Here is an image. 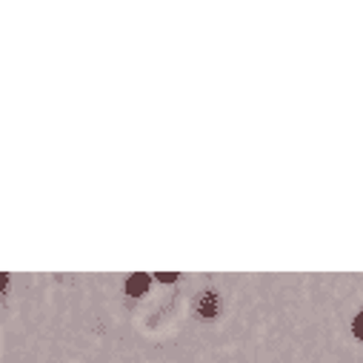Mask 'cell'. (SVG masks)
<instances>
[{
  "mask_svg": "<svg viewBox=\"0 0 363 363\" xmlns=\"http://www.w3.org/2000/svg\"><path fill=\"white\" fill-rule=\"evenodd\" d=\"M146 286H149V275L137 272V275H132V277L126 280V292H129L132 298H137V295H143V292H146Z\"/></svg>",
  "mask_w": 363,
  "mask_h": 363,
  "instance_id": "6da1fadb",
  "label": "cell"
},
{
  "mask_svg": "<svg viewBox=\"0 0 363 363\" xmlns=\"http://www.w3.org/2000/svg\"><path fill=\"white\" fill-rule=\"evenodd\" d=\"M352 329H355V338L357 340H363V312L355 318V323H352Z\"/></svg>",
  "mask_w": 363,
  "mask_h": 363,
  "instance_id": "7a4b0ae2",
  "label": "cell"
},
{
  "mask_svg": "<svg viewBox=\"0 0 363 363\" xmlns=\"http://www.w3.org/2000/svg\"><path fill=\"white\" fill-rule=\"evenodd\" d=\"M158 280H161V283H172V280H178V275H169V272H161V275H158Z\"/></svg>",
  "mask_w": 363,
  "mask_h": 363,
  "instance_id": "3957f363",
  "label": "cell"
},
{
  "mask_svg": "<svg viewBox=\"0 0 363 363\" xmlns=\"http://www.w3.org/2000/svg\"><path fill=\"white\" fill-rule=\"evenodd\" d=\"M212 301H214V295H209V298H206V304H203V312H206V318L212 315Z\"/></svg>",
  "mask_w": 363,
  "mask_h": 363,
  "instance_id": "277c9868",
  "label": "cell"
}]
</instances>
